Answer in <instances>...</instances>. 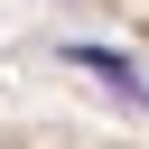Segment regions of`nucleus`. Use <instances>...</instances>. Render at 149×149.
<instances>
[{"label": "nucleus", "instance_id": "nucleus-1", "mask_svg": "<svg viewBox=\"0 0 149 149\" xmlns=\"http://www.w3.org/2000/svg\"><path fill=\"white\" fill-rule=\"evenodd\" d=\"M0 149H121V140H93V130H37V121H0Z\"/></svg>", "mask_w": 149, "mask_h": 149}]
</instances>
